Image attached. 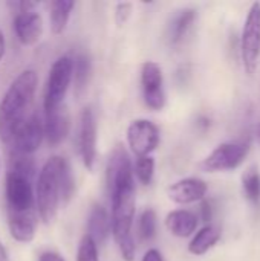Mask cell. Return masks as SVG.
I'll return each mask as SVG.
<instances>
[{
    "label": "cell",
    "mask_w": 260,
    "mask_h": 261,
    "mask_svg": "<svg viewBox=\"0 0 260 261\" xmlns=\"http://www.w3.org/2000/svg\"><path fill=\"white\" fill-rule=\"evenodd\" d=\"M75 190V180L69 162L61 156L49 158L40 170L35 188V202L38 214L44 223H51L60 210L66 205Z\"/></svg>",
    "instance_id": "obj_1"
},
{
    "label": "cell",
    "mask_w": 260,
    "mask_h": 261,
    "mask_svg": "<svg viewBox=\"0 0 260 261\" xmlns=\"http://www.w3.org/2000/svg\"><path fill=\"white\" fill-rule=\"evenodd\" d=\"M112 202V234L120 248L124 261L135 260L136 246L132 236L135 205H136V184L133 173L118 180L115 185L107 188Z\"/></svg>",
    "instance_id": "obj_2"
},
{
    "label": "cell",
    "mask_w": 260,
    "mask_h": 261,
    "mask_svg": "<svg viewBox=\"0 0 260 261\" xmlns=\"http://www.w3.org/2000/svg\"><path fill=\"white\" fill-rule=\"evenodd\" d=\"M38 76L35 70H23L11 83L0 101V141L11 144L15 132L28 118V109L34 101Z\"/></svg>",
    "instance_id": "obj_3"
},
{
    "label": "cell",
    "mask_w": 260,
    "mask_h": 261,
    "mask_svg": "<svg viewBox=\"0 0 260 261\" xmlns=\"http://www.w3.org/2000/svg\"><path fill=\"white\" fill-rule=\"evenodd\" d=\"M35 164L29 156H12L6 173L5 194L8 214H26L35 211V196L32 179Z\"/></svg>",
    "instance_id": "obj_4"
},
{
    "label": "cell",
    "mask_w": 260,
    "mask_h": 261,
    "mask_svg": "<svg viewBox=\"0 0 260 261\" xmlns=\"http://www.w3.org/2000/svg\"><path fill=\"white\" fill-rule=\"evenodd\" d=\"M72 83V58L63 55L57 58L49 70L44 90V110L51 112L63 104L67 89Z\"/></svg>",
    "instance_id": "obj_5"
},
{
    "label": "cell",
    "mask_w": 260,
    "mask_h": 261,
    "mask_svg": "<svg viewBox=\"0 0 260 261\" xmlns=\"http://www.w3.org/2000/svg\"><path fill=\"white\" fill-rule=\"evenodd\" d=\"M241 54L245 72L253 75L260 57V2H254L250 6L245 17L241 37Z\"/></svg>",
    "instance_id": "obj_6"
},
{
    "label": "cell",
    "mask_w": 260,
    "mask_h": 261,
    "mask_svg": "<svg viewBox=\"0 0 260 261\" xmlns=\"http://www.w3.org/2000/svg\"><path fill=\"white\" fill-rule=\"evenodd\" d=\"M250 151L248 142H224L218 145L201 164L207 173L236 170Z\"/></svg>",
    "instance_id": "obj_7"
},
{
    "label": "cell",
    "mask_w": 260,
    "mask_h": 261,
    "mask_svg": "<svg viewBox=\"0 0 260 261\" xmlns=\"http://www.w3.org/2000/svg\"><path fill=\"white\" fill-rule=\"evenodd\" d=\"M159 128L149 119H135L127 128V144L138 156H150L159 145Z\"/></svg>",
    "instance_id": "obj_8"
},
{
    "label": "cell",
    "mask_w": 260,
    "mask_h": 261,
    "mask_svg": "<svg viewBox=\"0 0 260 261\" xmlns=\"http://www.w3.org/2000/svg\"><path fill=\"white\" fill-rule=\"evenodd\" d=\"M43 138H44L43 124L40 118L35 113H32L18 127L9 145L12 148L14 156H31L34 151L40 148Z\"/></svg>",
    "instance_id": "obj_9"
},
{
    "label": "cell",
    "mask_w": 260,
    "mask_h": 261,
    "mask_svg": "<svg viewBox=\"0 0 260 261\" xmlns=\"http://www.w3.org/2000/svg\"><path fill=\"white\" fill-rule=\"evenodd\" d=\"M141 86L144 102L152 110H161L166 106L164 76L158 63L146 61L141 66Z\"/></svg>",
    "instance_id": "obj_10"
},
{
    "label": "cell",
    "mask_w": 260,
    "mask_h": 261,
    "mask_svg": "<svg viewBox=\"0 0 260 261\" xmlns=\"http://www.w3.org/2000/svg\"><path fill=\"white\" fill-rule=\"evenodd\" d=\"M78 150L84 167L87 170H93L95 159H97V119L90 107L84 109L80 116Z\"/></svg>",
    "instance_id": "obj_11"
},
{
    "label": "cell",
    "mask_w": 260,
    "mask_h": 261,
    "mask_svg": "<svg viewBox=\"0 0 260 261\" xmlns=\"http://www.w3.org/2000/svg\"><path fill=\"white\" fill-rule=\"evenodd\" d=\"M208 187L202 179L187 177L172 184L167 188V196L172 202L178 205H188L199 200H204L207 196Z\"/></svg>",
    "instance_id": "obj_12"
},
{
    "label": "cell",
    "mask_w": 260,
    "mask_h": 261,
    "mask_svg": "<svg viewBox=\"0 0 260 261\" xmlns=\"http://www.w3.org/2000/svg\"><path fill=\"white\" fill-rule=\"evenodd\" d=\"M14 31L18 41L25 46L35 44L43 34V20L41 15L35 11L17 12L14 18Z\"/></svg>",
    "instance_id": "obj_13"
},
{
    "label": "cell",
    "mask_w": 260,
    "mask_h": 261,
    "mask_svg": "<svg viewBox=\"0 0 260 261\" xmlns=\"http://www.w3.org/2000/svg\"><path fill=\"white\" fill-rule=\"evenodd\" d=\"M48 142L55 147L60 145L70 130V115L66 107L60 106L51 112H46V122L43 125Z\"/></svg>",
    "instance_id": "obj_14"
},
{
    "label": "cell",
    "mask_w": 260,
    "mask_h": 261,
    "mask_svg": "<svg viewBox=\"0 0 260 261\" xmlns=\"http://www.w3.org/2000/svg\"><path fill=\"white\" fill-rule=\"evenodd\" d=\"M132 173H133V170H132L130 158H129L126 148L118 144L113 148V151L110 153V158L107 161V168H106L107 188H110L118 180H121L123 177H126V176H129Z\"/></svg>",
    "instance_id": "obj_15"
},
{
    "label": "cell",
    "mask_w": 260,
    "mask_h": 261,
    "mask_svg": "<svg viewBox=\"0 0 260 261\" xmlns=\"http://www.w3.org/2000/svg\"><path fill=\"white\" fill-rule=\"evenodd\" d=\"M8 226L11 237L20 243H29L35 237L37 213L26 214H8Z\"/></svg>",
    "instance_id": "obj_16"
},
{
    "label": "cell",
    "mask_w": 260,
    "mask_h": 261,
    "mask_svg": "<svg viewBox=\"0 0 260 261\" xmlns=\"http://www.w3.org/2000/svg\"><path fill=\"white\" fill-rule=\"evenodd\" d=\"M110 232H112V225H110L109 213L101 205H93L90 213H89L87 234L86 236L90 237L95 242V245L98 246L107 240Z\"/></svg>",
    "instance_id": "obj_17"
},
{
    "label": "cell",
    "mask_w": 260,
    "mask_h": 261,
    "mask_svg": "<svg viewBox=\"0 0 260 261\" xmlns=\"http://www.w3.org/2000/svg\"><path fill=\"white\" fill-rule=\"evenodd\" d=\"M196 18V11L192 8L179 9L170 20L167 26V40L172 46H178L182 43L185 35L188 34L190 28L193 26Z\"/></svg>",
    "instance_id": "obj_18"
},
{
    "label": "cell",
    "mask_w": 260,
    "mask_h": 261,
    "mask_svg": "<svg viewBox=\"0 0 260 261\" xmlns=\"http://www.w3.org/2000/svg\"><path fill=\"white\" fill-rule=\"evenodd\" d=\"M167 229L179 239L190 237L198 228V217L187 210H175L167 214L166 217Z\"/></svg>",
    "instance_id": "obj_19"
},
{
    "label": "cell",
    "mask_w": 260,
    "mask_h": 261,
    "mask_svg": "<svg viewBox=\"0 0 260 261\" xmlns=\"http://www.w3.org/2000/svg\"><path fill=\"white\" fill-rule=\"evenodd\" d=\"M219 239H221V229L215 225H207L195 234V237L188 243V252L196 257H201L207 254L219 242Z\"/></svg>",
    "instance_id": "obj_20"
},
{
    "label": "cell",
    "mask_w": 260,
    "mask_h": 261,
    "mask_svg": "<svg viewBox=\"0 0 260 261\" xmlns=\"http://www.w3.org/2000/svg\"><path fill=\"white\" fill-rule=\"evenodd\" d=\"M74 6L75 2L72 0H55L51 3V29L54 35L64 32Z\"/></svg>",
    "instance_id": "obj_21"
},
{
    "label": "cell",
    "mask_w": 260,
    "mask_h": 261,
    "mask_svg": "<svg viewBox=\"0 0 260 261\" xmlns=\"http://www.w3.org/2000/svg\"><path fill=\"white\" fill-rule=\"evenodd\" d=\"M90 70H92L90 58L86 54H78L72 60V80L75 83L77 95H81L84 92V89L89 83Z\"/></svg>",
    "instance_id": "obj_22"
},
{
    "label": "cell",
    "mask_w": 260,
    "mask_h": 261,
    "mask_svg": "<svg viewBox=\"0 0 260 261\" xmlns=\"http://www.w3.org/2000/svg\"><path fill=\"white\" fill-rule=\"evenodd\" d=\"M242 187L247 199L253 203H259L260 200V174L257 167H250L245 170L242 176Z\"/></svg>",
    "instance_id": "obj_23"
},
{
    "label": "cell",
    "mask_w": 260,
    "mask_h": 261,
    "mask_svg": "<svg viewBox=\"0 0 260 261\" xmlns=\"http://www.w3.org/2000/svg\"><path fill=\"white\" fill-rule=\"evenodd\" d=\"M132 170H133V176H136V179L143 185H150L155 176V159L152 156L136 158V162Z\"/></svg>",
    "instance_id": "obj_24"
},
{
    "label": "cell",
    "mask_w": 260,
    "mask_h": 261,
    "mask_svg": "<svg viewBox=\"0 0 260 261\" xmlns=\"http://www.w3.org/2000/svg\"><path fill=\"white\" fill-rule=\"evenodd\" d=\"M156 213L152 208H147L141 213L139 216V222H138V231H139V237L146 242H150L155 239L156 236Z\"/></svg>",
    "instance_id": "obj_25"
},
{
    "label": "cell",
    "mask_w": 260,
    "mask_h": 261,
    "mask_svg": "<svg viewBox=\"0 0 260 261\" xmlns=\"http://www.w3.org/2000/svg\"><path fill=\"white\" fill-rule=\"evenodd\" d=\"M77 261H98V246L87 236H84L80 242Z\"/></svg>",
    "instance_id": "obj_26"
},
{
    "label": "cell",
    "mask_w": 260,
    "mask_h": 261,
    "mask_svg": "<svg viewBox=\"0 0 260 261\" xmlns=\"http://www.w3.org/2000/svg\"><path fill=\"white\" fill-rule=\"evenodd\" d=\"M130 14H132V3L124 2V3H118V5H116V12H115V15H116V23H118V24L126 23L127 18L130 17Z\"/></svg>",
    "instance_id": "obj_27"
},
{
    "label": "cell",
    "mask_w": 260,
    "mask_h": 261,
    "mask_svg": "<svg viewBox=\"0 0 260 261\" xmlns=\"http://www.w3.org/2000/svg\"><path fill=\"white\" fill-rule=\"evenodd\" d=\"M201 217L205 223H210L211 222V217H213V208H211V203L208 200H202L201 202Z\"/></svg>",
    "instance_id": "obj_28"
},
{
    "label": "cell",
    "mask_w": 260,
    "mask_h": 261,
    "mask_svg": "<svg viewBox=\"0 0 260 261\" xmlns=\"http://www.w3.org/2000/svg\"><path fill=\"white\" fill-rule=\"evenodd\" d=\"M143 261H164V258H162V255H161V252L158 249H149L144 254Z\"/></svg>",
    "instance_id": "obj_29"
},
{
    "label": "cell",
    "mask_w": 260,
    "mask_h": 261,
    "mask_svg": "<svg viewBox=\"0 0 260 261\" xmlns=\"http://www.w3.org/2000/svg\"><path fill=\"white\" fill-rule=\"evenodd\" d=\"M38 261H64V258H63L60 254H57V252L48 251V252H43V254L40 255Z\"/></svg>",
    "instance_id": "obj_30"
},
{
    "label": "cell",
    "mask_w": 260,
    "mask_h": 261,
    "mask_svg": "<svg viewBox=\"0 0 260 261\" xmlns=\"http://www.w3.org/2000/svg\"><path fill=\"white\" fill-rule=\"evenodd\" d=\"M5 49H6L5 35H3V32H2V29H0V61H2V58L5 57Z\"/></svg>",
    "instance_id": "obj_31"
},
{
    "label": "cell",
    "mask_w": 260,
    "mask_h": 261,
    "mask_svg": "<svg viewBox=\"0 0 260 261\" xmlns=\"http://www.w3.org/2000/svg\"><path fill=\"white\" fill-rule=\"evenodd\" d=\"M0 261H9V255H8V251L6 248L0 243Z\"/></svg>",
    "instance_id": "obj_32"
},
{
    "label": "cell",
    "mask_w": 260,
    "mask_h": 261,
    "mask_svg": "<svg viewBox=\"0 0 260 261\" xmlns=\"http://www.w3.org/2000/svg\"><path fill=\"white\" fill-rule=\"evenodd\" d=\"M256 138H257V142L260 145V122L257 124V128H256Z\"/></svg>",
    "instance_id": "obj_33"
}]
</instances>
